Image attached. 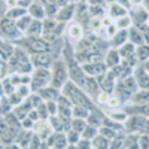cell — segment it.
I'll return each instance as SVG.
<instances>
[{
    "mask_svg": "<svg viewBox=\"0 0 149 149\" xmlns=\"http://www.w3.org/2000/svg\"><path fill=\"white\" fill-rule=\"evenodd\" d=\"M64 93L72 98V100L74 102V103H78V104H81L82 107H93V103L86 98L82 93H81V90H78L74 85H72V84H67L66 85V88H64Z\"/></svg>",
    "mask_w": 149,
    "mask_h": 149,
    "instance_id": "obj_1",
    "label": "cell"
},
{
    "mask_svg": "<svg viewBox=\"0 0 149 149\" xmlns=\"http://www.w3.org/2000/svg\"><path fill=\"white\" fill-rule=\"evenodd\" d=\"M49 81V72L45 70V69H40V70H37L34 73V76H33V81H31V85H33V88L34 90H39L42 88V86Z\"/></svg>",
    "mask_w": 149,
    "mask_h": 149,
    "instance_id": "obj_2",
    "label": "cell"
},
{
    "mask_svg": "<svg viewBox=\"0 0 149 149\" xmlns=\"http://www.w3.org/2000/svg\"><path fill=\"white\" fill-rule=\"evenodd\" d=\"M66 81V70H64V66L61 63H57L55 64V72H54V79H52V84L54 86H61Z\"/></svg>",
    "mask_w": 149,
    "mask_h": 149,
    "instance_id": "obj_3",
    "label": "cell"
},
{
    "mask_svg": "<svg viewBox=\"0 0 149 149\" xmlns=\"http://www.w3.org/2000/svg\"><path fill=\"white\" fill-rule=\"evenodd\" d=\"M29 46L33 52H46L49 46L46 42L40 40V39H36V37H31V39H29Z\"/></svg>",
    "mask_w": 149,
    "mask_h": 149,
    "instance_id": "obj_4",
    "label": "cell"
},
{
    "mask_svg": "<svg viewBox=\"0 0 149 149\" xmlns=\"http://www.w3.org/2000/svg\"><path fill=\"white\" fill-rule=\"evenodd\" d=\"M31 61H33V64H36V66L46 67L49 63H51V57L43 52V54H37V55H34V57L31 58Z\"/></svg>",
    "mask_w": 149,
    "mask_h": 149,
    "instance_id": "obj_5",
    "label": "cell"
},
{
    "mask_svg": "<svg viewBox=\"0 0 149 149\" xmlns=\"http://www.w3.org/2000/svg\"><path fill=\"white\" fill-rule=\"evenodd\" d=\"M128 128L130 130H140V128L146 130V119H140V116L133 118L128 124Z\"/></svg>",
    "mask_w": 149,
    "mask_h": 149,
    "instance_id": "obj_6",
    "label": "cell"
},
{
    "mask_svg": "<svg viewBox=\"0 0 149 149\" xmlns=\"http://www.w3.org/2000/svg\"><path fill=\"white\" fill-rule=\"evenodd\" d=\"M70 73H72V78L76 81L79 85H84V82H85V76H84V73H82V70H81L79 67L73 66V67L70 69Z\"/></svg>",
    "mask_w": 149,
    "mask_h": 149,
    "instance_id": "obj_7",
    "label": "cell"
},
{
    "mask_svg": "<svg viewBox=\"0 0 149 149\" xmlns=\"http://www.w3.org/2000/svg\"><path fill=\"white\" fill-rule=\"evenodd\" d=\"M0 27H2V31L6 33V34H10V36H12V34H15V24L12 22L9 18L5 19V21H2Z\"/></svg>",
    "mask_w": 149,
    "mask_h": 149,
    "instance_id": "obj_8",
    "label": "cell"
},
{
    "mask_svg": "<svg viewBox=\"0 0 149 149\" xmlns=\"http://www.w3.org/2000/svg\"><path fill=\"white\" fill-rule=\"evenodd\" d=\"M85 70L90 72V73H93V74H103V73L106 72V67H104V64L95 63V64H93V66H86Z\"/></svg>",
    "mask_w": 149,
    "mask_h": 149,
    "instance_id": "obj_9",
    "label": "cell"
},
{
    "mask_svg": "<svg viewBox=\"0 0 149 149\" xmlns=\"http://www.w3.org/2000/svg\"><path fill=\"white\" fill-rule=\"evenodd\" d=\"M137 78H139L140 85L143 86V88H146V86H148V67H146V66H143L142 70H139Z\"/></svg>",
    "mask_w": 149,
    "mask_h": 149,
    "instance_id": "obj_10",
    "label": "cell"
},
{
    "mask_svg": "<svg viewBox=\"0 0 149 149\" xmlns=\"http://www.w3.org/2000/svg\"><path fill=\"white\" fill-rule=\"evenodd\" d=\"M10 54H12V46L9 43L0 42V55H2L3 58H9Z\"/></svg>",
    "mask_w": 149,
    "mask_h": 149,
    "instance_id": "obj_11",
    "label": "cell"
},
{
    "mask_svg": "<svg viewBox=\"0 0 149 149\" xmlns=\"http://www.w3.org/2000/svg\"><path fill=\"white\" fill-rule=\"evenodd\" d=\"M30 12H31V15H34L36 18L43 17V9H42V6H40L39 3H33V5L30 6Z\"/></svg>",
    "mask_w": 149,
    "mask_h": 149,
    "instance_id": "obj_12",
    "label": "cell"
},
{
    "mask_svg": "<svg viewBox=\"0 0 149 149\" xmlns=\"http://www.w3.org/2000/svg\"><path fill=\"white\" fill-rule=\"evenodd\" d=\"M40 95L45 98H49V100H55L57 98V90L55 88H48V90H42Z\"/></svg>",
    "mask_w": 149,
    "mask_h": 149,
    "instance_id": "obj_13",
    "label": "cell"
},
{
    "mask_svg": "<svg viewBox=\"0 0 149 149\" xmlns=\"http://www.w3.org/2000/svg\"><path fill=\"white\" fill-rule=\"evenodd\" d=\"M112 79H113V78H112L110 74H109V76H106V74H104V76L102 78V86H103V90H106V91H110L112 90V86H113Z\"/></svg>",
    "mask_w": 149,
    "mask_h": 149,
    "instance_id": "obj_14",
    "label": "cell"
},
{
    "mask_svg": "<svg viewBox=\"0 0 149 149\" xmlns=\"http://www.w3.org/2000/svg\"><path fill=\"white\" fill-rule=\"evenodd\" d=\"M69 36L73 37V39H81V36H82V30L79 26H73L69 29Z\"/></svg>",
    "mask_w": 149,
    "mask_h": 149,
    "instance_id": "obj_15",
    "label": "cell"
},
{
    "mask_svg": "<svg viewBox=\"0 0 149 149\" xmlns=\"http://www.w3.org/2000/svg\"><path fill=\"white\" fill-rule=\"evenodd\" d=\"M73 14V6H69V8H64L63 10L58 14V18L60 19H69Z\"/></svg>",
    "mask_w": 149,
    "mask_h": 149,
    "instance_id": "obj_16",
    "label": "cell"
},
{
    "mask_svg": "<svg viewBox=\"0 0 149 149\" xmlns=\"http://www.w3.org/2000/svg\"><path fill=\"white\" fill-rule=\"evenodd\" d=\"M30 22H31L30 17H22V18H19V21H18V29H19V30H27L29 26H30Z\"/></svg>",
    "mask_w": 149,
    "mask_h": 149,
    "instance_id": "obj_17",
    "label": "cell"
},
{
    "mask_svg": "<svg viewBox=\"0 0 149 149\" xmlns=\"http://www.w3.org/2000/svg\"><path fill=\"white\" fill-rule=\"evenodd\" d=\"M39 31H40V24L37 21H33V24L29 26V34L30 36H36V34H39Z\"/></svg>",
    "mask_w": 149,
    "mask_h": 149,
    "instance_id": "obj_18",
    "label": "cell"
},
{
    "mask_svg": "<svg viewBox=\"0 0 149 149\" xmlns=\"http://www.w3.org/2000/svg\"><path fill=\"white\" fill-rule=\"evenodd\" d=\"M22 15H26V10L24 9H12L8 12V18H17V17H22Z\"/></svg>",
    "mask_w": 149,
    "mask_h": 149,
    "instance_id": "obj_19",
    "label": "cell"
},
{
    "mask_svg": "<svg viewBox=\"0 0 149 149\" xmlns=\"http://www.w3.org/2000/svg\"><path fill=\"white\" fill-rule=\"evenodd\" d=\"M118 63V54L116 51H110L109 55H107V64L109 66H115Z\"/></svg>",
    "mask_w": 149,
    "mask_h": 149,
    "instance_id": "obj_20",
    "label": "cell"
},
{
    "mask_svg": "<svg viewBox=\"0 0 149 149\" xmlns=\"http://www.w3.org/2000/svg\"><path fill=\"white\" fill-rule=\"evenodd\" d=\"M84 85L88 88L91 93H95L97 91V85H95V82L91 79V78H85V82H84Z\"/></svg>",
    "mask_w": 149,
    "mask_h": 149,
    "instance_id": "obj_21",
    "label": "cell"
},
{
    "mask_svg": "<svg viewBox=\"0 0 149 149\" xmlns=\"http://www.w3.org/2000/svg\"><path fill=\"white\" fill-rule=\"evenodd\" d=\"M54 30H55V24H54L52 21H46V22L43 24V31H45V34L51 33V31H54Z\"/></svg>",
    "mask_w": 149,
    "mask_h": 149,
    "instance_id": "obj_22",
    "label": "cell"
},
{
    "mask_svg": "<svg viewBox=\"0 0 149 149\" xmlns=\"http://www.w3.org/2000/svg\"><path fill=\"white\" fill-rule=\"evenodd\" d=\"M112 15L113 17H122V15H125V10H124L122 8H119L118 5H115L113 8H112Z\"/></svg>",
    "mask_w": 149,
    "mask_h": 149,
    "instance_id": "obj_23",
    "label": "cell"
},
{
    "mask_svg": "<svg viewBox=\"0 0 149 149\" xmlns=\"http://www.w3.org/2000/svg\"><path fill=\"white\" fill-rule=\"evenodd\" d=\"M125 37H127V33H125V31H121L118 36H115V43H116V45L124 43V40H125Z\"/></svg>",
    "mask_w": 149,
    "mask_h": 149,
    "instance_id": "obj_24",
    "label": "cell"
},
{
    "mask_svg": "<svg viewBox=\"0 0 149 149\" xmlns=\"http://www.w3.org/2000/svg\"><path fill=\"white\" fill-rule=\"evenodd\" d=\"M94 145H95L97 149H106V148H107V143H106L104 139H97V140L94 142Z\"/></svg>",
    "mask_w": 149,
    "mask_h": 149,
    "instance_id": "obj_25",
    "label": "cell"
},
{
    "mask_svg": "<svg viewBox=\"0 0 149 149\" xmlns=\"http://www.w3.org/2000/svg\"><path fill=\"white\" fill-rule=\"evenodd\" d=\"M121 54L125 55V57H127V55H131V54H133V45H125V46L122 48Z\"/></svg>",
    "mask_w": 149,
    "mask_h": 149,
    "instance_id": "obj_26",
    "label": "cell"
},
{
    "mask_svg": "<svg viewBox=\"0 0 149 149\" xmlns=\"http://www.w3.org/2000/svg\"><path fill=\"white\" fill-rule=\"evenodd\" d=\"M139 57H140L143 61L148 60V48H146V46H143L142 49H139Z\"/></svg>",
    "mask_w": 149,
    "mask_h": 149,
    "instance_id": "obj_27",
    "label": "cell"
},
{
    "mask_svg": "<svg viewBox=\"0 0 149 149\" xmlns=\"http://www.w3.org/2000/svg\"><path fill=\"white\" fill-rule=\"evenodd\" d=\"M9 130V125H8V122L3 121V119H0V134H3Z\"/></svg>",
    "mask_w": 149,
    "mask_h": 149,
    "instance_id": "obj_28",
    "label": "cell"
},
{
    "mask_svg": "<svg viewBox=\"0 0 149 149\" xmlns=\"http://www.w3.org/2000/svg\"><path fill=\"white\" fill-rule=\"evenodd\" d=\"M73 127H74V130H76V131H82L85 128V124L82 121H74L73 122Z\"/></svg>",
    "mask_w": 149,
    "mask_h": 149,
    "instance_id": "obj_29",
    "label": "cell"
},
{
    "mask_svg": "<svg viewBox=\"0 0 149 149\" xmlns=\"http://www.w3.org/2000/svg\"><path fill=\"white\" fill-rule=\"evenodd\" d=\"M19 102H21V97L18 94H12L9 98V103H12V104H18Z\"/></svg>",
    "mask_w": 149,
    "mask_h": 149,
    "instance_id": "obj_30",
    "label": "cell"
},
{
    "mask_svg": "<svg viewBox=\"0 0 149 149\" xmlns=\"http://www.w3.org/2000/svg\"><path fill=\"white\" fill-rule=\"evenodd\" d=\"M131 37H133V42H134V43H142V36H139L134 30L131 31Z\"/></svg>",
    "mask_w": 149,
    "mask_h": 149,
    "instance_id": "obj_31",
    "label": "cell"
},
{
    "mask_svg": "<svg viewBox=\"0 0 149 149\" xmlns=\"http://www.w3.org/2000/svg\"><path fill=\"white\" fill-rule=\"evenodd\" d=\"M74 115H76V116H81V118H82V116H85V115H86V110H85L84 107H78L76 110H74Z\"/></svg>",
    "mask_w": 149,
    "mask_h": 149,
    "instance_id": "obj_32",
    "label": "cell"
},
{
    "mask_svg": "<svg viewBox=\"0 0 149 149\" xmlns=\"http://www.w3.org/2000/svg\"><path fill=\"white\" fill-rule=\"evenodd\" d=\"M55 146H57V148H63V146H64V137H63V136H58V137H57Z\"/></svg>",
    "mask_w": 149,
    "mask_h": 149,
    "instance_id": "obj_33",
    "label": "cell"
},
{
    "mask_svg": "<svg viewBox=\"0 0 149 149\" xmlns=\"http://www.w3.org/2000/svg\"><path fill=\"white\" fill-rule=\"evenodd\" d=\"M102 134H103V137L106 136V137H113V131L109 130V128H102Z\"/></svg>",
    "mask_w": 149,
    "mask_h": 149,
    "instance_id": "obj_34",
    "label": "cell"
},
{
    "mask_svg": "<svg viewBox=\"0 0 149 149\" xmlns=\"http://www.w3.org/2000/svg\"><path fill=\"white\" fill-rule=\"evenodd\" d=\"M5 91H6L8 94H12V93H14V88H12V84H10L9 81H6V82H5Z\"/></svg>",
    "mask_w": 149,
    "mask_h": 149,
    "instance_id": "obj_35",
    "label": "cell"
},
{
    "mask_svg": "<svg viewBox=\"0 0 149 149\" xmlns=\"http://www.w3.org/2000/svg\"><path fill=\"white\" fill-rule=\"evenodd\" d=\"M122 148V139H116L112 145V149H121Z\"/></svg>",
    "mask_w": 149,
    "mask_h": 149,
    "instance_id": "obj_36",
    "label": "cell"
},
{
    "mask_svg": "<svg viewBox=\"0 0 149 149\" xmlns=\"http://www.w3.org/2000/svg\"><path fill=\"white\" fill-rule=\"evenodd\" d=\"M146 98H148V93L145 91L142 95H140V94L137 95V98H136V102H137V103H140V102H146Z\"/></svg>",
    "mask_w": 149,
    "mask_h": 149,
    "instance_id": "obj_37",
    "label": "cell"
},
{
    "mask_svg": "<svg viewBox=\"0 0 149 149\" xmlns=\"http://www.w3.org/2000/svg\"><path fill=\"white\" fill-rule=\"evenodd\" d=\"M29 94V90L26 88V86H21V88L18 90V95L19 97H24V95H27Z\"/></svg>",
    "mask_w": 149,
    "mask_h": 149,
    "instance_id": "obj_38",
    "label": "cell"
},
{
    "mask_svg": "<svg viewBox=\"0 0 149 149\" xmlns=\"http://www.w3.org/2000/svg\"><path fill=\"white\" fill-rule=\"evenodd\" d=\"M24 116H26L24 107H18V109H17V118H24Z\"/></svg>",
    "mask_w": 149,
    "mask_h": 149,
    "instance_id": "obj_39",
    "label": "cell"
},
{
    "mask_svg": "<svg viewBox=\"0 0 149 149\" xmlns=\"http://www.w3.org/2000/svg\"><path fill=\"white\" fill-rule=\"evenodd\" d=\"M94 134H95V131L90 128V130H86V131H85V137H86V139H90V137H93Z\"/></svg>",
    "mask_w": 149,
    "mask_h": 149,
    "instance_id": "obj_40",
    "label": "cell"
},
{
    "mask_svg": "<svg viewBox=\"0 0 149 149\" xmlns=\"http://www.w3.org/2000/svg\"><path fill=\"white\" fill-rule=\"evenodd\" d=\"M142 149H148V139H146V136L142 137Z\"/></svg>",
    "mask_w": 149,
    "mask_h": 149,
    "instance_id": "obj_41",
    "label": "cell"
},
{
    "mask_svg": "<svg viewBox=\"0 0 149 149\" xmlns=\"http://www.w3.org/2000/svg\"><path fill=\"white\" fill-rule=\"evenodd\" d=\"M48 109H49V112H51V113H54V112H55V104H54V103H49V104H48Z\"/></svg>",
    "mask_w": 149,
    "mask_h": 149,
    "instance_id": "obj_42",
    "label": "cell"
},
{
    "mask_svg": "<svg viewBox=\"0 0 149 149\" xmlns=\"http://www.w3.org/2000/svg\"><path fill=\"white\" fill-rule=\"evenodd\" d=\"M128 145H130V149H137V145L134 143V140H133V139H130Z\"/></svg>",
    "mask_w": 149,
    "mask_h": 149,
    "instance_id": "obj_43",
    "label": "cell"
},
{
    "mask_svg": "<svg viewBox=\"0 0 149 149\" xmlns=\"http://www.w3.org/2000/svg\"><path fill=\"white\" fill-rule=\"evenodd\" d=\"M22 125L29 128V127H31V125H33V124H31V121H30V119H26V121H24V122H22Z\"/></svg>",
    "mask_w": 149,
    "mask_h": 149,
    "instance_id": "obj_44",
    "label": "cell"
},
{
    "mask_svg": "<svg viewBox=\"0 0 149 149\" xmlns=\"http://www.w3.org/2000/svg\"><path fill=\"white\" fill-rule=\"evenodd\" d=\"M79 146H81L79 149H90V145H88V143H86V142H82V143H81Z\"/></svg>",
    "mask_w": 149,
    "mask_h": 149,
    "instance_id": "obj_45",
    "label": "cell"
},
{
    "mask_svg": "<svg viewBox=\"0 0 149 149\" xmlns=\"http://www.w3.org/2000/svg\"><path fill=\"white\" fill-rule=\"evenodd\" d=\"M17 5V0H8V6H10V8H14Z\"/></svg>",
    "mask_w": 149,
    "mask_h": 149,
    "instance_id": "obj_46",
    "label": "cell"
},
{
    "mask_svg": "<svg viewBox=\"0 0 149 149\" xmlns=\"http://www.w3.org/2000/svg\"><path fill=\"white\" fill-rule=\"evenodd\" d=\"M39 109H40V115H42V116H43V115H45V116H46V112H45V110H46V107H45V106H43V104H42V106H40V107H39Z\"/></svg>",
    "mask_w": 149,
    "mask_h": 149,
    "instance_id": "obj_47",
    "label": "cell"
},
{
    "mask_svg": "<svg viewBox=\"0 0 149 149\" xmlns=\"http://www.w3.org/2000/svg\"><path fill=\"white\" fill-rule=\"evenodd\" d=\"M78 139V136H76V133H70V140L72 142H74V140H76Z\"/></svg>",
    "mask_w": 149,
    "mask_h": 149,
    "instance_id": "obj_48",
    "label": "cell"
},
{
    "mask_svg": "<svg viewBox=\"0 0 149 149\" xmlns=\"http://www.w3.org/2000/svg\"><path fill=\"white\" fill-rule=\"evenodd\" d=\"M90 124H91V125H95V124H97V119L91 116V118H90Z\"/></svg>",
    "mask_w": 149,
    "mask_h": 149,
    "instance_id": "obj_49",
    "label": "cell"
},
{
    "mask_svg": "<svg viewBox=\"0 0 149 149\" xmlns=\"http://www.w3.org/2000/svg\"><path fill=\"white\" fill-rule=\"evenodd\" d=\"M121 3L124 6H130V0H121Z\"/></svg>",
    "mask_w": 149,
    "mask_h": 149,
    "instance_id": "obj_50",
    "label": "cell"
},
{
    "mask_svg": "<svg viewBox=\"0 0 149 149\" xmlns=\"http://www.w3.org/2000/svg\"><path fill=\"white\" fill-rule=\"evenodd\" d=\"M55 2H57L58 5H66V3H67V0H55Z\"/></svg>",
    "mask_w": 149,
    "mask_h": 149,
    "instance_id": "obj_51",
    "label": "cell"
},
{
    "mask_svg": "<svg viewBox=\"0 0 149 149\" xmlns=\"http://www.w3.org/2000/svg\"><path fill=\"white\" fill-rule=\"evenodd\" d=\"M128 24V19H122L121 22H119V26H127Z\"/></svg>",
    "mask_w": 149,
    "mask_h": 149,
    "instance_id": "obj_52",
    "label": "cell"
},
{
    "mask_svg": "<svg viewBox=\"0 0 149 149\" xmlns=\"http://www.w3.org/2000/svg\"><path fill=\"white\" fill-rule=\"evenodd\" d=\"M118 104V100H115V98H113V100H110V106H116Z\"/></svg>",
    "mask_w": 149,
    "mask_h": 149,
    "instance_id": "obj_53",
    "label": "cell"
},
{
    "mask_svg": "<svg viewBox=\"0 0 149 149\" xmlns=\"http://www.w3.org/2000/svg\"><path fill=\"white\" fill-rule=\"evenodd\" d=\"M100 2H102V0H91L93 5H100Z\"/></svg>",
    "mask_w": 149,
    "mask_h": 149,
    "instance_id": "obj_54",
    "label": "cell"
},
{
    "mask_svg": "<svg viewBox=\"0 0 149 149\" xmlns=\"http://www.w3.org/2000/svg\"><path fill=\"white\" fill-rule=\"evenodd\" d=\"M104 100H106V95L102 94V95H100V102H104Z\"/></svg>",
    "mask_w": 149,
    "mask_h": 149,
    "instance_id": "obj_55",
    "label": "cell"
},
{
    "mask_svg": "<svg viewBox=\"0 0 149 149\" xmlns=\"http://www.w3.org/2000/svg\"><path fill=\"white\" fill-rule=\"evenodd\" d=\"M30 116H31V118H37V113H36V112H31Z\"/></svg>",
    "mask_w": 149,
    "mask_h": 149,
    "instance_id": "obj_56",
    "label": "cell"
},
{
    "mask_svg": "<svg viewBox=\"0 0 149 149\" xmlns=\"http://www.w3.org/2000/svg\"><path fill=\"white\" fill-rule=\"evenodd\" d=\"M0 93H2V85H0Z\"/></svg>",
    "mask_w": 149,
    "mask_h": 149,
    "instance_id": "obj_57",
    "label": "cell"
},
{
    "mask_svg": "<svg viewBox=\"0 0 149 149\" xmlns=\"http://www.w3.org/2000/svg\"><path fill=\"white\" fill-rule=\"evenodd\" d=\"M69 149H74V148H72V146H69Z\"/></svg>",
    "mask_w": 149,
    "mask_h": 149,
    "instance_id": "obj_58",
    "label": "cell"
}]
</instances>
